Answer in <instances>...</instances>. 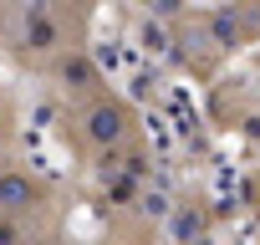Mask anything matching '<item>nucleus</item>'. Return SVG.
Returning a JSON list of instances; mask_svg holds the SVG:
<instances>
[{
    "label": "nucleus",
    "instance_id": "1",
    "mask_svg": "<svg viewBox=\"0 0 260 245\" xmlns=\"http://www.w3.org/2000/svg\"><path fill=\"white\" fill-rule=\"evenodd\" d=\"M127 133H133V128H127V112H122L112 97H92V102L82 107V138H87L92 148L112 154Z\"/></svg>",
    "mask_w": 260,
    "mask_h": 245
},
{
    "label": "nucleus",
    "instance_id": "2",
    "mask_svg": "<svg viewBox=\"0 0 260 245\" xmlns=\"http://www.w3.org/2000/svg\"><path fill=\"white\" fill-rule=\"evenodd\" d=\"M36 179L21 174V169H0V215H11V220H26V209L36 204Z\"/></svg>",
    "mask_w": 260,
    "mask_h": 245
},
{
    "label": "nucleus",
    "instance_id": "3",
    "mask_svg": "<svg viewBox=\"0 0 260 245\" xmlns=\"http://www.w3.org/2000/svg\"><path fill=\"white\" fill-rule=\"evenodd\" d=\"M61 26H67V21L46 6V0H36V6L26 11V46H31V51H56V46H61Z\"/></svg>",
    "mask_w": 260,
    "mask_h": 245
},
{
    "label": "nucleus",
    "instance_id": "4",
    "mask_svg": "<svg viewBox=\"0 0 260 245\" xmlns=\"http://www.w3.org/2000/svg\"><path fill=\"white\" fill-rule=\"evenodd\" d=\"M61 82H67V87H77V92H97V82H102V77H97V67L77 51V56H67V62H61Z\"/></svg>",
    "mask_w": 260,
    "mask_h": 245
},
{
    "label": "nucleus",
    "instance_id": "5",
    "mask_svg": "<svg viewBox=\"0 0 260 245\" xmlns=\"http://www.w3.org/2000/svg\"><path fill=\"white\" fill-rule=\"evenodd\" d=\"M0 245H26V220L0 215Z\"/></svg>",
    "mask_w": 260,
    "mask_h": 245
},
{
    "label": "nucleus",
    "instance_id": "6",
    "mask_svg": "<svg viewBox=\"0 0 260 245\" xmlns=\"http://www.w3.org/2000/svg\"><path fill=\"white\" fill-rule=\"evenodd\" d=\"M46 6H51V11H56V16H61V21H67V16H72V11H77V6H82V0H46Z\"/></svg>",
    "mask_w": 260,
    "mask_h": 245
}]
</instances>
